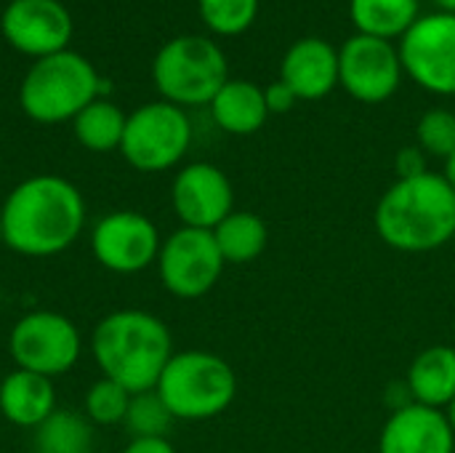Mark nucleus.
Returning <instances> with one entry per match:
<instances>
[{
    "label": "nucleus",
    "mask_w": 455,
    "mask_h": 453,
    "mask_svg": "<svg viewBox=\"0 0 455 453\" xmlns=\"http://www.w3.org/2000/svg\"><path fill=\"white\" fill-rule=\"evenodd\" d=\"M85 219V198L69 179L37 174L3 200V246L27 259L59 256L80 240Z\"/></svg>",
    "instance_id": "obj_1"
},
{
    "label": "nucleus",
    "mask_w": 455,
    "mask_h": 453,
    "mask_svg": "<svg viewBox=\"0 0 455 453\" xmlns=\"http://www.w3.org/2000/svg\"><path fill=\"white\" fill-rule=\"evenodd\" d=\"M91 358L101 376L131 395L149 392L173 358V336L168 323L147 310H115L96 323Z\"/></svg>",
    "instance_id": "obj_2"
},
{
    "label": "nucleus",
    "mask_w": 455,
    "mask_h": 453,
    "mask_svg": "<svg viewBox=\"0 0 455 453\" xmlns=\"http://www.w3.org/2000/svg\"><path fill=\"white\" fill-rule=\"evenodd\" d=\"M376 232L400 254H429L455 238V192L443 174L397 179L376 203Z\"/></svg>",
    "instance_id": "obj_3"
},
{
    "label": "nucleus",
    "mask_w": 455,
    "mask_h": 453,
    "mask_svg": "<svg viewBox=\"0 0 455 453\" xmlns=\"http://www.w3.org/2000/svg\"><path fill=\"white\" fill-rule=\"evenodd\" d=\"M155 392L176 422H208L237 398V374L216 352L181 350L163 368Z\"/></svg>",
    "instance_id": "obj_4"
},
{
    "label": "nucleus",
    "mask_w": 455,
    "mask_h": 453,
    "mask_svg": "<svg viewBox=\"0 0 455 453\" xmlns=\"http://www.w3.org/2000/svg\"><path fill=\"white\" fill-rule=\"evenodd\" d=\"M99 75L77 51H59L35 59L19 85V104L27 117L43 125L75 120L93 99H99Z\"/></svg>",
    "instance_id": "obj_5"
},
{
    "label": "nucleus",
    "mask_w": 455,
    "mask_h": 453,
    "mask_svg": "<svg viewBox=\"0 0 455 453\" xmlns=\"http://www.w3.org/2000/svg\"><path fill=\"white\" fill-rule=\"evenodd\" d=\"M152 80L163 101L181 109L203 107L211 104L229 80V64L211 37L179 35L157 51L152 61Z\"/></svg>",
    "instance_id": "obj_6"
},
{
    "label": "nucleus",
    "mask_w": 455,
    "mask_h": 453,
    "mask_svg": "<svg viewBox=\"0 0 455 453\" xmlns=\"http://www.w3.org/2000/svg\"><path fill=\"white\" fill-rule=\"evenodd\" d=\"M192 144V123L187 112L171 101H149L125 120L120 152L125 163L141 174H163L176 168Z\"/></svg>",
    "instance_id": "obj_7"
},
{
    "label": "nucleus",
    "mask_w": 455,
    "mask_h": 453,
    "mask_svg": "<svg viewBox=\"0 0 455 453\" xmlns=\"http://www.w3.org/2000/svg\"><path fill=\"white\" fill-rule=\"evenodd\" d=\"M8 355L16 368L56 379L80 363L83 336L67 315L53 310H32L11 326Z\"/></svg>",
    "instance_id": "obj_8"
},
{
    "label": "nucleus",
    "mask_w": 455,
    "mask_h": 453,
    "mask_svg": "<svg viewBox=\"0 0 455 453\" xmlns=\"http://www.w3.org/2000/svg\"><path fill=\"white\" fill-rule=\"evenodd\" d=\"M155 267L163 288L171 296L192 302L216 288L227 262L211 230L179 227L163 238Z\"/></svg>",
    "instance_id": "obj_9"
},
{
    "label": "nucleus",
    "mask_w": 455,
    "mask_h": 453,
    "mask_svg": "<svg viewBox=\"0 0 455 453\" xmlns=\"http://www.w3.org/2000/svg\"><path fill=\"white\" fill-rule=\"evenodd\" d=\"M91 254L96 264L115 275H139L157 264L163 235L141 211H109L91 227Z\"/></svg>",
    "instance_id": "obj_10"
},
{
    "label": "nucleus",
    "mask_w": 455,
    "mask_h": 453,
    "mask_svg": "<svg viewBox=\"0 0 455 453\" xmlns=\"http://www.w3.org/2000/svg\"><path fill=\"white\" fill-rule=\"evenodd\" d=\"M403 69L437 96H455V13H429L400 37Z\"/></svg>",
    "instance_id": "obj_11"
},
{
    "label": "nucleus",
    "mask_w": 455,
    "mask_h": 453,
    "mask_svg": "<svg viewBox=\"0 0 455 453\" xmlns=\"http://www.w3.org/2000/svg\"><path fill=\"white\" fill-rule=\"evenodd\" d=\"M403 75L400 51L389 40L352 35L339 48V85L363 104H381L392 99Z\"/></svg>",
    "instance_id": "obj_12"
},
{
    "label": "nucleus",
    "mask_w": 455,
    "mask_h": 453,
    "mask_svg": "<svg viewBox=\"0 0 455 453\" xmlns=\"http://www.w3.org/2000/svg\"><path fill=\"white\" fill-rule=\"evenodd\" d=\"M171 206L181 227L216 230L235 211V187L219 166L189 163L173 176Z\"/></svg>",
    "instance_id": "obj_13"
},
{
    "label": "nucleus",
    "mask_w": 455,
    "mask_h": 453,
    "mask_svg": "<svg viewBox=\"0 0 455 453\" xmlns=\"http://www.w3.org/2000/svg\"><path fill=\"white\" fill-rule=\"evenodd\" d=\"M5 40L35 59L67 51L72 16L59 0H11L0 16Z\"/></svg>",
    "instance_id": "obj_14"
},
{
    "label": "nucleus",
    "mask_w": 455,
    "mask_h": 453,
    "mask_svg": "<svg viewBox=\"0 0 455 453\" xmlns=\"http://www.w3.org/2000/svg\"><path fill=\"white\" fill-rule=\"evenodd\" d=\"M379 453H455L445 411L419 403L389 411L379 435Z\"/></svg>",
    "instance_id": "obj_15"
},
{
    "label": "nucleus",
    "mask_w": 455,
    "mask_h": 453,
    "mask_svg": "<svg viewBox=\"0 0 455 453\" xmlns=\"http://www.w3.org/2000/svg\"><path fill=\"white\" fill-rule=\"evenodd\" d=\"M280 80L299 101L325 99L339 85V48L323 37L296 40L280 61Z\"/></svg>",
    "instance_id": "obj_16"
},
{
    "label": "nucleus",
    "mask_w": 455,
    "mask_h": 453,
    "mask_svg": "<svg viewBox=\"0 0 455 453\" xmlns=\"http://www.w3.org/2000/svg\"><path fill=\"white\" fill-rule=\"evenodd\" d=\"M53 379L13 368L0 376V414L8 425L21 430H37L56 411Z\"/></svg>",
    "instance_id": "obj_17"
},
{
    "label": "nucleus",
    "mask_w": 455,
    "mask_h": 453,
    "mask_svg": "<svg viewBox=\"0 0 455 453\" xmlns=\"http://www.w3.org/2000/svg\"><path fill=\"white\" fill-rule=\"evenodd\" d=\"M411 400L445 411L455 400V347L432 344L421 350L405 376Z\"/></svg>",
    "instance_id": "obj_18"
},
{
    "label": "nucleus",
    "mask_w": 455,
    "mask_h": 453,
    "mask_svg": "<svg viewBox=\"0 0 455 453\" xmlns=\"http://www.w3.org/2000/svg\"><path fill=\"white\" fill-rule=\"evenodd\" d=\"M208 107L213 123L232 136H253L269 120L264 88L251 80H227Z\"/></svg>",
    "instance_id": "obj_19"
},
{
    "label": "nucleus",
    "mask_w": 455,
    "mask_h": 453,
    "mask_svg": "<svg viewBox=\"0 0 455 453\" xmlns=\"http://www.w3.org/2000/svg\"><path fill=\"white\" fill-rule=\"evenodd\" d=\"M419 0H349V19L357 35L400 40L419 21Z\"/></svg>",
    "instance_id": "obj_20"
},
{
    "label": "nucleus",
    "mask_w": 455,
    "mask_h": 453,
    "mask_svg": "<svg viewBox=\"0 0 455 453\" xmlns=\"http://www.w3.org/2000/svg\"><path fill=\"white\" fill-rule=\"evenodd\" d=\"M227 264H251L269 246V227L253 211H232L216 230H211Z\"/></svg>",
    "instance_id": "obj_21"
},
{
    "label": "nucleus",
    "mask_w": 455,
    "mask_h": 453,
    "mask_svg": "<svg viewBox=\"0 0 455 453\" xmlns=\"http://www.w3.org/2000/svg\"><path fill=\"white\" fill-rule=\"evenodd\" d=\"M125 120H128V115L115 101L93 99L72 120V133L91 152H112V150H120V144H123Z\"/></svg>",
    "instance_id": "obj_22"
},
{
    "label": "nucleus",
    "mask_w": 455,
    "mask_h": 453,
    "mask_svg": "<svg viewBox=\"0 0 455 453\" xmlns=\"http://www.w3.org/2000/svg\"><path fill=\"white\" fill-rule=\"evenodd\" d=\"M35 453H91L93 425L69 409H56L37 430H32Z\"/></svg>",
    "instance_id": "obj_23"
},
{
    "label": "nucleus",
    "mask_w": 455,
    "mask_h": 453,
    "mask_svg": "<svg viewBox=\"0 0 455 453\" xmlns=\"http://www.w3.org/2000/svg\"><path fill=\"white\" fill-rule=\"evenodd\" d=\"M128 403H131L128 390H123L107 376H99L83 398V417L93 427H117L125 422Z\"/></svg>",
    "instance_id": "obj_24"
},
{
    "label": "nucleus",
    "mask_w": 455,
    "mask_h": 453,
    "mask_svg": "<svg viewBox=\"0 0 455 453\" xmlns=\"http://www.w3.org/2000/svg\"><path fill=\"white\" fill-rule=\"evenodd\" d=\"M176 419L160 400L155 390L131 395L125 422L123 427L131 433V438H168V430Z\"/></svg>",
    "instance_id": "obj_25"
},
{
    "label": "nucleus",
    "mask_w": 455,
    "mask_h": 453,
    "mask_svg": "<svg viewBox=\"0 0 455 453\" xmlns=\"http://www.w3.org/2000/svg\"><path fill=\"white\" fill-rule=\"evenodd\" d=\"M203 24L216 35H243L259 13V0H197Z\"/></svg>",
    "instance_id": "obj_26"
},
{
    "label": "nucleus",
    "mask_w": 455,
    "mask_h": 453,
    "mask_svg": "<svg viewBox=\"0 0 455 453\" xmlns=\"http://www.w3.org/2000/svg\"><path fill=\"white\" fill-rule=\"evenodd\" d=\"M416 144L429 155L448 160L455 152V112L445 107H432L421 115L416 125Z\"/></svg>",
    "instance_id": "obj_27"
},
{
    "label": "nucleus",
    "mask_w": 455,
    "mask_h": 453,
    "mask_svg": "<svg viewBox=\"0 0 455 453\" xmlns=\"http://www.w3.org/2000/svg\"><path fill=\"white\" fill-rule=\"evenodd\" d=\"M395 174L397 179H416L429 174V155L419 144H405L395 155Z\"/></svg>",
    "instance_id": "obj_28"
},
{
    "label": "nucleus",
    "mask_w": 455,
    "mask_h": 453,
    "mask_svg": "<svg viewBox=\"0 0 455 453\" xmlns=\"http://www.w3.org/2000/svg\"><path fill=\"white\" fill-rule=\"evenodd\" d=\"M264 101H267L269 115H285V112H291V109L299 104V96L291 91V85H285V83L277 77L275 83H269V85L264 88Z\"/></svg>",
    "instance_id": "obj_29"
},
{
    "label": "nucleus",
    "mask_w": 455,
    "mask_h": 453,
    "mask_svg": "<svg viewBox=\"0 0 455 453\" xmlns=\"http://www.w3.org/2000/svg\"><path fill=\"white\" fill-rule=\"evenodd\" d=\"M120 453H176L168 438H131Z\"/></svg>",
    "instance_id": "obj_30"
},
{
    "label": "nucleus",
    "mask_w": 455,
    "mask_h": 453,
    "mask_svg": "<svg viewBox=\"0 0 455 453\" xmlns=\"http://www.w3.org/2000/svg\"><path fill=\"white\" fill-rule=\"evenodd\" d=\"M443 176H445V182L453 187V192H455V152L445 160V168H443Z\"/></svg>",
    "instance_id": "obj_31"
},
{
    "label": "nucleus",
    "mask_w": 455,
    "mask_h": 453,
    "mask_svg": "<svg viewBox=\"0 0 455 453\" xmlns=\"http://www.w3.org/2000/svg\"><path fill=\"white\" fill-rule=\"evenodd\" d=\"M443 13H455V0H432Z\"/></svg>",
    "instance_id": "obj_32"
},
{
    "label": "nucleus",
    "mask_w": 455,
    "mask_h": 453,
    "mask_svg": "<svg viewBox=\"0 0 455 453\" xmlns=\"http://www.w3.org/2000/svg\"><path fill=\"white\" fill-rule=\"evenodd\" d=\"M445 419H448V425H451V430H453V435H455V400L445 409Z\"/></svg>",
    "instance_id": "obj_33"
},
{
    "label": "nucleus",
    "mask_w": 455,
    "mask_h": 453,
    "mask_svg": "<svg viewBox=\"0 0 455 453\" xmlns=\"http://www.w3.org/2000/svg\"><path fill=\"white\" fill-rule=\"evenodd\" d=\"M0 246H3V203H0Z\"/></svg>",
    "instance_id": "obj_34"
}]
</instances>
